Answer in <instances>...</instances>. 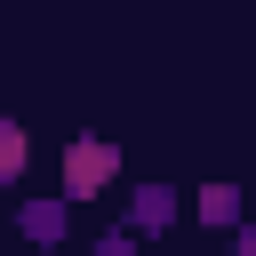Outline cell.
Returning <instances> with one entry per match:
<instances>
[{
	"instance_id": "cell-1",
	"label": "cell",
	"mask_w": 256,
	"mask_h": 256,
	"mask_svg": "<svg viewBox=\"0 0 256 256\" xmlns=\"http://www.w3.org/2000/svg\"><path fill=\"white\" fill-rule=\"evenodd\" d=\"M104 168H112V160H104V152H96V144H88V152H72V184H96V176H104Z\"/></svg>"
}]
</instances>
